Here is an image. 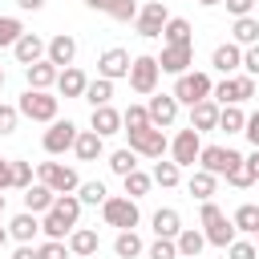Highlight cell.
Here are the masks:
<instances>
[{
  "label": "cell",
  "mask_w": 259,
  "mask_h": 259,
  "mask_svg": "<svg viewBox=\"0 0 259 259\" xmlns=\"http://www.w3.org/2000/svg\"><path fill=\"white\" fill-rule=\"evenodd\" d=\"M113 255H117V259H138V255H146L142 235H138V231H117V239H113Z\"/></svg>",
  "instance_id": "cell-32"
},
{
  "label": "cell",
  "mask_w": 259,
  "mask_h": 259,
  "mask_svg": "<svg viewBox=\"0 0 259 259\" xmlns=\"http://www.w3.org/2000/svg\"><path fill=\"white\" fill-rule=\"evenodd\" d=\"M162 45H194V28L186 16H170L162 28Z\"/></svg>",
  "instance_id": "cell-28"
},
{
  "label": "cell",
  "mask_w": 259,
  "mask_h": 259,
  "mask_svg": "<svg viewBox=\"0 0 259 259\" xmlns=\"http://www.w3.org/2000/svg\"><path fill=\"white\" fill-rule=\"evenodd\" d=\"M53 214H61L69 227H77V219H81V198H77V194H57V198H53Z\"/></svg>",
  "instance_id": "cell-36"
},
{
  "label": "cell",
  "mask_w": 259,
  "mask_h": 259,
  "mask_svg": "<svg viewBox=\"0 0 259 259\" xmlns=\"http://www.w3.org/2000/svg\"><path fill=\"white\" fill-rule=\"evenodd\" d=\"M247 97H255V77H247V73L223 77V81H214V89H210V101H214V105H243Z\"/></svg>",
  "instance_id": "cell-5"
},
{
  "label": "cell",
  "mask_w": 259,
  "mask_h": 259,
  "mask_svg": "<svg viewBox=\"0 0 259 259\" xmlns=\"http://www.w3.org/2000/svg\"><path fill=\"white\" fill-rule=\"evenodd\" d=\"M231 223H235V231L255 235V231H259V206H255V202H243V206L231 214Z\"/></svg>",
  "instance_id": "cell-37"
},
{
  "label": "cell",
  "mask_w": 259,
  "mask_h": 259,
  "mask_svg": "<svg viewBox=\"0 0 259 259\" xmlns=\"http://www.w3.org/2000/svg\"><path fill=\"white\" fill-rule=\"evenodd\" d=\"M174 247H178V259H198V255H202V247H206V239H202V231H198V227H182V231H178V239H174Z\"/></svg>",
  "instance_id": "cell-27"
},
{
  "label": "cell",
  "mask_w": 259,
  "mask_h": 259,
  "mask_svg": "<svg viewBox=\"0 0 259 259\" xmlns=\"http://www.w3.org/2000/svg\"><path fill=\"white\" fill-rule=\"evenodd\" d=\"M198 4H202V8H219L223 0H198Z\"/></svg>",
  "instance_id": "cell-59"
},
{
  "label": "cell",
  "mask_w": 259,
  "mask_h": 259,
  "mask_svg": "<svg viewBox=\"0 0 259 259\" xmlns=\"http://www.w3.org/2000/svg\"><path fill=\"white\" fill-rule=\"evenodd\" d=\"M36 259H69V247H65L61 239H45V243L36 247Z\"/></svg>",
  "instance_id": "cell-49"
},
{
  "label": "cell",
  "mask_w": 259,
  "mask_h": 259,
  "mask_svg": "<svg viewBox=\"0 0 259 259\" xmlns=\"http://www.w3.org/2000/svg\"><path fill=\"white\" fill-rule=\"evenodd\" d=\"M0 89H4V69H0Z\"/></svg>",
  "instance_id": "cell-62"
},
{
  "label": "cell",
  "mask_w": 259,
  "mask_h": 259,
  "mask_svg": "<svg viewBox=\"0 0 259 259\" xmlns=\"http://www.w3.org/2000/svg\"><path fill=\"white\" fill-rule=\"evenodd\" d=\"M158 77H162V69H158V57H150V53H138L134 61H130V89L138 93V97H154L158 93Z\"/></svg>",
  "instance_id": "cell-4"
},
{
  "label": "cell",
  "mask_w": 259,
  "mask_h": 259,
  "mask_svg": "<svg viewBox=\"0 0 259 259\" xmlns=\"http://www.w3.org/2000/svg\"><path fill=\"white\" fill-rule=\"evenodd\" d=\"M12 57L28 69V65H36V61H45V40L36 36V32H24L16 45H12Z\"/></svg>",
  "instance_id": "cell-21"
},
{
  "label": "cell",
  "mask_w": 259,
  "mask_h": 259,
  "mask_svg": "<svg viewBox=\"0 0 259 259\" xmlns=\"http://www.w3.org/2000/svg\"><path fill=\"white\" fill-rule=\"evenodd\" d=\"M190 65H194V45H162V57H158L162 73L182 77V73H190Z\"/></svg>",
  "instance_id": "cell-13"
},
{
  "label": "cell",
  "mask_w": 259,
  "mask_h": 259,
  "mask_svg": "<svg viewBox=\"0 0 259 259\" xmlns=\"http://www.w3.org/2000/svg\"><path fill=\"white\" fill-rule=\"evenodd\" d=\"M85 8H93V12H105V16H109V8H113V0H85Z\"/></svg>",
  "instance_id": "cell-57"
},
{
  "label": "cell",
  "mask_w": 259,
  "mask_h": 259,
  "mask_svg": "<svg viewBox=\"0 0 259 259\" xmlns=\"http://www.w3.org/2000/svg\"><path fill=\"white\" fill-rule=\"evenodd\" d=\"M45 61H49V65H57V69H69V65L77 61V36L57 32L53 40H45Z\"/></svg>",
  "instance_id": "cell-16"
},
{
  "label": "cell",
  "mask_w": 259,
  "mask_h": 259,
  "mask_svg": "<svg viewBox=\"0 0 259 259\" xmlns=\"http://www.w3.org/2000/svg\"><path fill=\"white\" fill-rule=\"evenodd\" d=\"M73 154H77V162H97L105 154V138H97L93 130H81L73 142Z\"/></svg>",
  "instance_id": "cell-25"
},
{
  "label": "cell",
  "mask_w": 259,
  "mask_h": 259,
  "mask_svg": "<svg viewBox=\"0 0 259 259\" xmlns=\"http://www.w3.org/2000/svg\"><path fill=\"white\" fill-rule=\"evenodd\" d=\"M243 162V154L239 150H231V146H202V154H198V170H206V174H214V178H223L231 166H239Z\"/></svg>",
  "instance_id": "cell-11"
},
{
  "label": "cell",
  "mask_w": 259,
  "mask_h": 259,
  "mask_svg": "<svg viewBox=\"0 0 259 259\" xmlns=\"http://www.w3.org/2000/svg\"><path fill=\"white\" fill-rule=\"evenodd\" d=\"M65 247H69V255L89 259V255H97L101 239H97V231H93V227H73V231H69V239H65Z\"/></svg>",
  "instance_id": "cell-18"
},
{
  "label": "cell",
  "mask_w": 259,
  "mask_h": 259,
  "mask_svg": "<svg viewBox=\"0 0 259 259\" xmlns=\"http://www.w3.org/2000/svg\"><path fill=\"white\" fill-rule=\"evenodd\" d=\"M247 166H251V174H255V182H259V150H251V158H247Z\"/></svg>",
  "instance_id": "cell-58"
},
{
  "label": "cell",
  "mask_w": 259,
  "mask_h": 259,
  "mask_svg": "<svg viewBox=\"0 0 259 259\" xmlns=\"http://www.w3.org/2000/svg\"><path fill=\"white\" fill-rule=\"evenodd\" d=\"M24 32H28V28H24L20 16H0V49H12Z\"/></svg>",
  "instance_id": "cell-39"
},
{
  "label": "cell",
  "mask_w": 259,
  "mask_h": 259,
  "mask_svg": "<svg viewBox=\"0 0 259 259\" xmlns=\"http://www.w3.org/2000/svg\"><path fill=\"white\" fill-rule=\"evenodd\" d=\"M150 178H154V182H158L162 190H174V186L182 182V170H178V166H174V162L166 158V162H158V166H154V174H150Z\"/></svg>",
  "instance_id": "cell-41"
},
{
  "label": "cell",
  "mask_w": 259,
  "mask_h": 259,
  "mask_svg": "<svg viewBox=\"0 0 259 259\" xmlns=\"http://www.w3.org/2000/svg\"><path fill=\"white\" fill-rule=\"evenodd\" d=\"M190 130L194 134H206V130H219V105L206 97L198 105H190Z\"/></svg>",
  "instance_id": "cell-24"
},
{
  "label": "cell",
  "mask_w": 259,
  "mask_h": 259,
  "mask_svg": "<svg viewBox=\"0 0 259 259\" xmlns=\"http://www.w3.org/2000/svg\"><path fill=\"white\" fill-rule=\"evenodd\" d=\"M77 198H81V206H101V202L109 198V190H105L101 178H93V182H81V186H77Z\"/></svg>",
  "instance_id": "cell-38"
},
{
  "label": "cell",
  "mask_w": 259,
  "mask_h": 259,
  "mask_svg": "<svg viewBox=\"0 0 259 259\" xmlns=\"http://www.w3.org/2000/svg\"><path fill=\"white\" fill-rule=\"evenodd\" d=\"M12 190V158H0V194Z\"/></svg>",
  "instance_id": "cell-54"
},
{
  "label": "cell",
  "mask_w": 259,
  "mask_h": 259,
  "mask_svg": "<svg viewBox=\"0 0 259 259\" xmlns=\"http://www.w3.org/2000/svg\"><path fill=\"white\" fill-rule=\"evenodd\" d=\"M85 101L97 109V105H109L113 101V81H105V77H93L89 85H85Z\"/></svg>",
  "instance_id": "cell-35"
},
{
  "label": "cell",
  "mask_w": 259,
  "mask_h": 259,
  "mask_svg": "<svg viewBox=\"0 0 259 259\" xmlns=\"http://www.w3.org/2000/svg\"><path fill=\"white\" fill-rule=\"evenodd\" d=\"M210 69L214 73H223V77H235L239 69H243V49L239 45H214V53H210Z\"/></svg>",
  "instance_id": "cell-17"
},
{
  "label": "cell",
  "mask_w": 259,
  "mask_h": 259,
  "mask_svg": "<svg viewBox=\"0 0 259 259\" xmlns=\"http://www.w3.org/2000/svg\"><path fill=\"white\" fill-rule=\"evenodd\" d=\"M255 239H259V231H255Z\"/></svg>",
  "instance_id": "cell-63"
},
{
  "label": "cell",
  "mask_w": 259,
  "mask_h": 259,
  "mask_svg": "<svg viewBox=\"0 0 259 259\" xmlns=\"http://www.w3.org/2000/svg\"><path fill=\"white\" fill-rule=\"evenodd\" d=\"M16 109H20V117H28V121H40V125H49V121H57L61 97H53L49 89H24V93H20V101H16Z\"/></svg>",
  "instance_id": "cell-2"
},
{
  "label": "cell",
  "mask_w": 259,
  "mask_h": 259,
  "mask_svg": "<svg viewBox=\"0 0 259 259\" xmlns=\"http://www.w3.org/2000/svg\"><path fill=\"white\" fill-rule=\"evenodd\" d=\"M223 178H227V182H231L235 190H247V186H255V174H251V166H247V158H243L239 166H231V170H227Z\"/></svg>",
  "instance_id": "cell-44"
},
{
  "label": "cell",
  "mask_w": 259,
  "mask_h": 259,
  "mask_svg": "<svg viewBox=\"0 0 259 259\" xmlns=\"http://www.w3.org/2000/svg\"><path fill=\"white\" fill-rule=\"evenodd\" d=\"M121 186H125V198H134V202H138V198H146V194H150L154 178H150V174H146V170L138 166V170H130V174L121 178Z\"/></svg>",
  "instance_id": "cell-33"
},
{
  "label": "cell",
  "mask_w": 259,
  "mask_h": 259,
  "mask_svg": "<svg viewBox=\"0 0 259 259\" xmlns=\"http://www.w3.org/2000/svg\"><path fill=\"white\" fill-rule=\"evenodd\" d=\"M36 235H40V219H36V214L20 210V214L8 219V239H16V243H32Z\"/></svg>",
  "instance_id": "cell-22"
},
{
  "label": "cell",
  "mask_w": 259,
  "mask_h": 259,
  "mask_svg": "<svg viewBox=\"0 0 259 259\" xmlns=\"http://www.w3.org/2000/svg\"><path fill=\"white\" fill-rule=\"evenodd\" d=\"M186 190H190V198L210 202V198H214V190H219V178H214V174H206V170H194V174L186 178Z\"/></svg>",
  "instance_id": "cell-30"
},
{
  "label": "cell",
  "mask_w": 259,
  "mask_h": 259,
  "mask_svg": "<svg viewBox=\"0 0 259 259\" xmlns=\"http://www.w3.org/2000/svg\"><path fill=\"white\" fill-rule=\"evenodd\" d=\"M85 85H89V77H85L77 65H69V69L57 73V93H61V97H85Z\"/></svg>",
  "instance_id": "cell-23"
},
{
  "label": "cell",
  "mask_w": 259,
  "mask_h": 259,
  "mask_svg": "<svg viewBox=\"0 0 259 259\" xmlns=\"http://www.w3.org/2000/svg\"><path fill=\"white\" fill-rule=\"evenodd\" d=\"M202 227V239H206V247H219V251H227L235 239H239V231H235V223L223 214V206H214V198L210 202H202V219H198Z\"/></svg>",
  "instance_id": "cell-1"
},
{
  "label": "cell",
  "mask_w": 259,
  "mask_h": 259,
  "mask_svg": "<svg viewBox=\"0 0 259 259\" xmlns=\"http://www.w3.org/2000/svg\"><path fill=\"white\" fill-rule=\"evenodd\" d=\"M125 138H130V150H134L138 158H162V154L170 150L166 130H154V125H146V130H125Z\"/></svg>",
  "instance_id": "cell-9"
},
{
  "label": "cell",
  "mask_w": 259,
  "mask_h": 259,
  "mask_svg": "<svg viewBox=\"0 0 259 259\" xmlns=\"http://www.w3.org/2000/svg\"><path fill=\"white\" fill-rule=\"evenodd\" d=\"M166 20H170L166 0H146V4L138 8V16H134V32H138V36H146V40H154V36H162Z\"/></svg>",
  "instance_id": "cell-7"
},
{
  "label": "cell",
  "mask_w": 259,
  "mask_h": 259,
  "mask_svg": "<svg viewBox=\"0 0 259 259\" xmlns=\"http://www.w3.org/2000/svg\"><path fill=\"white\" fill-rule=\"evenodd\" d=\"M130 49H121V45H113V49H105L101 57H97V77H105V81H121V77H130Z\"/></svg>",
  "instance_id": "cell-14"
},
{
  "label": "cell",
  "mask_w": 259,
  "mask_h": 259,
  "mask_svg": "<svg viewBox=\"0 0 259 259\" xmlns=\"http://www.w3.org/2000/svg\"><path fill=\"white\" fill-rule=\"evenodd\" d=\"M16 121H20V109L16 105H0V138L16 134Z\"/></svg>",
  "instance_id": "cell-50"
},
{
  "label": "cell",
  "mask_w": 259,
  "mask_h": 259,
  "mask_svg": "<svg viewBox=\"0 0 259 259\" xmlns=\"http://www.w3.org/2000/svg\"><path fill=\"white\" fill-rule=\"evenodd\" d=\"M227 259H259V247H255L251 239H235V243L227 247Z\"/></svg>",
  "instance_id": "cell-48"
},
{
  "label": "cell",
  "mask_w": 259,
  "mask_h": 259,
  "mask_svg": "<svg viewBox=\"0 0 259 259\" xmlns=\"http://www.w3.org/2000/svg\"><path fill=\"white\" fill-rule=\"evenodd\" d=\"M77 134H81V130H77V125H73L69 117H65V121L57 117V121H49V130H45V138H40V146H45V154H53V158H57V154L73 150Z\"/></svg>",
  "instance_id": "cell-12"
},
{
  "label": "cell",
  "mask_w": 259,
  "mask_h": 259,
  "mask_svg": "<svg viewBox=\"0 0 259 259\" xmlns=\"http://www.w3.org/2000/svg\"><path fill=\"white\" fill-rule=\"evenodd\" d=\"M109 170H113L117 178H125L130 170H138V154H134L130 146H121V150H113V154H109Z\"/></svg>",
  "instance_id": "cell-40"
},
{
  "label": "cell",
  "mask_w": 259,
  "mask_h": 259,
  "mask_svg": "<svg viewBox=\"0 0 259 259\" xmlns=\"http://www.w3.org/2000/svg\"><path fill=\"white\" fill-rule=\"evenodd\" d=\"M166 154H170V162H174L178 170H182V166H194L198 154H202V134H194L190 125L178 130V134L170 138V150H166Z\"/></svg>",
  "instance_id": "cell-10"
},
{
  "label": "cell",
  "mask_w": 259,
  "mask_h": 259,
  "mask_svg": "<svg viewBox=\"0 0 259 259\" xmlns=\"http://www.w3.org/2000/svg\"><path fill=\"white\" fill-rule=\"evenodd\" d=\"M4 243H8V227H0V247H4Z\"/></svg>",
  "instance_id": "cell-60"
},
{
  "label": "cell",
  "mask_w": 259,
  "mask_h": 259,
  "mask_svg": "<svg viewBox=\"0 0 259 259\" xmlns=\"http://www.w3.org/2000/svg\"><path fill=\"white\" fill-rule=\"evenodd\" d=\"M150 227H154V239H178L182 214H178L174 206H158V210L150 214Z\"/></svg>",
  "instance_id": "cell-20"
},
{
  "label": "cell",
  "mask_w": 259,
  "mask_h": 259,
  "mask_svg": "<svg viewBox=\"0 0 259 259\" xmlns=\"http://www.w3.org/2000/svg\"><path fill=\"white\" fill-rule=\"evenodd\" d=\"M243 138H247V142H251V146L259 150V109H255V113H247V125H243Z\"/></svg>",
  "instance_id": "cell-52"
},
{
  "label": "cell",
  "mask_w": 259,
  "mask_h": 259,
  "mask_svg": "<svg viewBox=\"0 0 259 259\" xmlns=\"http://www.w3.org/2000/svg\"><path fill=\"white\" fill-rule=\"evenodd\" d=\"M231 45H239V49L259 45V16H239L231 24Z\"/></svg>",
  "instance_id": "cell-31"
},
{
  "label": "cell",
  "mask_w": 259,
  "mask_h": 259,
  "mask_svg": "<svg viewBox=\"0 0 259 259\" xmlns=\"http://www.w3.org/2000/svg\"><path fill=\"white\" fill-rule=\"evenodd\" d=\"M138 16V0H113V8H109V20H117V24H130Z\"/></svg>",
  "instance_id": "cell-46"
},
{
  "label": "cell",
  "mask_w": 259,
  "mask_h": 259,
  "mask_svg": "<svg viewBox=\"0 0 259 259\" xmlns=\"http://www.w3.org/2000/svg\"><path fill=\"white\" fill-rule=\"evenodd\" d=\"M49 0H16V8H24V12H40Z\"/></svg>",
  "instance_id": "cell-56"
},
{
  "label": "cell",
  "mask_w": 259,
  "mask_h": 259,
  "mask_svg": "<svg viewBox=\"0 0 259 259\" xmlns=\"http://www.w3.org/2000/svg\"><path fill=\"white\" fill-rule=\"evenodd\" d=\"M69 231H73V227H69L61 214H53V210H49V214H40V235H45V239H61V243H65V239H69Z\"/></svg>",
  "instance_id": "cell-42"
},
{
  "label": "cell",
  "mask_w": 259,
  "mask_h": 259,
  "mask_svg": "<svg viewBox=\"0 0 259 259\" xmlns=\"http://www.w3.org/2000/svg\"><path fill=\"white\" fill-rule=\"evenodd\" d=\"M53 198H57V194H53L45 182H32V186L24 190V210L40 219V214H49V210H53Z\"/></svg>",
  "instance_id": "cell-26"
},
{
  "label": "cell",
  "mask_w": 259,
  "mask_h": 259,
  "mask_svg": "<svg viewBox=\"0 0 259 259\" xmlns=\"http://www.w3.org/2000/svg\"><path fill=\"white\" fill-rule=\"evenodd\" d=\"M146 125H150L146 105H130V109H121V130H146Z\"/></svg>",
  "instance_id": "cell-45"
},
{
  "label": "cell",
  "mask_w": 259,
  "mask_h": 259,
  "mask_svg": "<svg viewBox=\"0 0 259 259\" xmlns=\"http://www.w3.org/2000/svg\"><path fill=\"white\" fill-rule=\"evenodd\" d=\"M12 259H36V247H32V243H16Z\"/></svg>",
  "instance_id": "cell-55"
},
{
  "label": "cell",
  "mask_w": 259,
  "mask_h": 259,
  "mask_svg": "<svg viewBox=\"0 0 259 259\" xmlns=\"http://www.w3.org/2000/svg\"><path fill=\"white\" fill-rule=\"evenodd\" d=\"M243 125H247L243 105H219V130L223 134H243Z\"/></svg>",
  "instance_id": "cell-34"
},
{
  "label": "cell",
  "mask_w": 259,
  "mask_h": 259,
  "mask_svg": "<svg viewBox=\"0 0 259 259\" xmlns=\"http://www.w3.org/2000/svg\"><path fill=\"white\" fill-rule=\"evenodd\" d=\"M227 4V12L239 20V16H251V8H255V0H223Z\"/></svg>",
  "instance_id": "cell-53"
},
{
  "label": "cell",
  "mask_w": 259,
  "mask_h": 259,
  "mask_svg": "<svg viewBox=\"0 0 259 259\" xmlns=\"http://www.w3.org/2000/svg\"><path fill=\"white\" fill-rule=\"evenodd\" d=\"M210 89H214L210 73H202V69H190V73L174 77V89H170V97H174L178 105H198V101H206V97H210Z\"/></svg>",
  "instance_id": "cell-3"
},
{
  "label": "cell",
  "mask_w": 259,
  "mask_h": 259,
  "mask_svg": "<svg viewBox=\"0 0 259 259\" xmlns=\"http://www.w3.org/2000/svg\"><path fill=\"white\" fill-rule=\"evenodd\" d=\"M0 214H4V194H0Z\"/></svg>",
  "instance_id": "cell-61"
},
{
  "label": "cell",
  "mask_w": 259,
  "mask_h": 259,
  "mask_svg": "<svg viewBox=\"0 0 259 259\" xmlns=\"http://www.w3.org/2000/svg\"><path fill=\"white\" fill-rule=\"evenodd\" d=\"M101 219H105V227H117V231H134V227L142 223L138 202L125 198V194H109V198L101 202Z\"/></svg>",
  "instance_id": "cell-6"
},
{
  "label": "cell",
  "mask_w": 259,
  "mask_h": 259,
  "mask_svg": "<svg viewBox=\"0 0 259 259\" xmlns=\"http://www.w3.org/2000/svg\"><path fill=\"white\" fill-rule=\"evenodd\" d=\"M36 182H45L53 194H77V186H81L77 170L73 166H61V162H40L36 166Z\"/></svg>",
  "instance_id": "cell-8"
},
{
  "label": "cell",
  "mask_w": 259,
  "mask_h": 259,
  "mask_svg": "<svg viewBox=\"0 0 259 259\" xmlns=\"http://www.w3.org/2000/svg\"><path fill=\"white\" fill-rule=\"evenodd\" d=\"M243 73L247 77H259V45H247L243 49Z\"/></svg>",
  "instance_id": "cell-51"
},
{
  "label": "cell",
  "mask_w": 259,
  "mask_h": 259,
  "mask_svg": "<svg viewBox=\"0 0 259 259\" xmlns=\"http://www.w3.org/2000/svg\"><path fill=\"white\" fill-rule=\"evenodd\" d=\"M36 182V174H32V162H20V158H12V190H28Z\"/></svg>",
  "instance_id": "cell-43"
},
{
  "label": "cell",
  "mask_w": 259,
  "mask_h": 259,
  "mask_svg": "<svg viewBox=\"0 0 259 259\" xmlns=\"http://www.w3.org/2000/svg\"><path fill=\"white\" fill-rule=\"evenodd\" d=\"M178 109H182V105H178L170 93H154V97L146 101V113H150V125H154V130H170V125L178 121Z\"/></svg>",
  "instance_id": "cell-15"
},
{
  "label": "cell",
  "mask_w": 259,
  "mask_h": 259,
  "mask_svg": "<svg viewBox=\"0 0 259 259\" xmlns=\"http://www.w3.org/2000/svg\"><path fill=\"white\" fill-rule=\"evenodd\" d=\"M146 259H178V247H174V239H154V243L146 247Z\"/></svg>",
  "instance_id": "cell-47"
},
{
  "label": "cell",
  "mask_w": 259,
  "mask_h": 259,
  "mask_svg": "<svg viewBox=\"0 0 259 259\" xmlns=\"http://www.w3.org/2000/svg\"><path fill=\"white\" fill-rule=\"evenodd\" d=\"M57 65H49V61H36V65H28L24 69V81H28V89H53L57 85Z\"/></svg>",
  "instance_id": "cell-29"
},
{
  "label": "cell",
  "mask_w": 259,
  "mask_h": 259,
  "mask_svg": "<svg viewBox=\"0 0 259 259\" xmlns=\"http://www.w3.org/2000/svg\"><path fill=\"white\" fill-rule=\"evenodd\" d=\"M89 130H93L97 138L121 134V109H113V105H97V109L89 113Z\"/></svg>",
  "instance_id": "cell-19"
}]
</instances>
